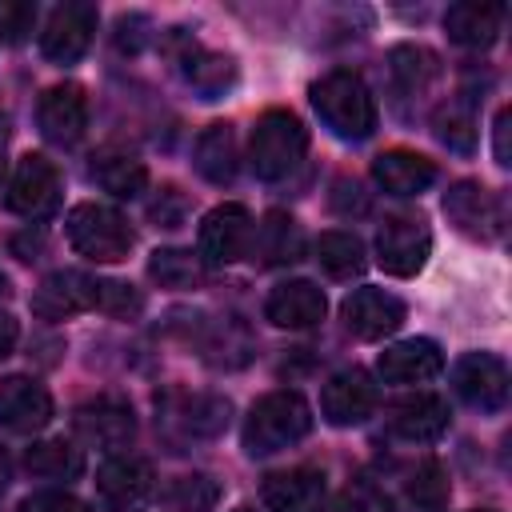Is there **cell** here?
<instances>
[{
	"label": "cell",
	"mask_w": 512,
	"mask_h": 512,
	"mask_svg": "<svg viewBox=\"0 0 512 512\" xmlns=\"http://www.w3.org/2000/svg\"><path fill=\"white\" fill-rule=\"evenodd\" d=\"M444 216L472 240H492L500 232V204L476 180H456L444 192Z\"/></svg>",
	"instance_id": "obj_16"
},
{
	"label": "cell",
	"mask_w": 512,
	"mask_h": 512,
	"mask_svg": "<svg viewBox=\"0 0 512 512\" xmlns=\"http://www.w3.org/2000/svg\"><path fill=\"white\" fill-rule=\"evenodd\" d=\"M4 204L8 212L24 216V220H48L60 208V176L52 168V160L28 152L20 156L8 188H4Z\"/></svg>",
	"instance_id": "obj_5"
},
{
	"label": "cell",
	"mask_w": 512,
	"mask_h": 512,
	"mask_svg": "<svg viewBox=\"0 0 512 512\" xmlns=\"http://www.w3.org/2000/svg\"><path fill=\"white\" fill-rule=\"evenodd\" d=\"M4 292H8V276L0 272V296H4Z\"/></svg>",
	"instance_id": "obj_45"
},
{
	"label": "cell",
	"mask_w": 512,
	"mask_h": 512,
	"mask_svg": "<svg viewBox=\"0 0 512 512\" xmlns=\"http://www.w3.org/2000/svg\"><path fill=\"white\" fill-rule=\"evenodd\" d=\"M88 308H96V276H88L80 268H56L32 292V312L40 320H64V316H76Z\"/></svg>",
	"instance_id": "obj_12"
},
{
	"label": "cell",
	"mask_w": 512,
	"mask_h": 512,
	"mask_svg": "<svg viewBox=\"0 0 512 512\" xmlns=\"http://www.w3.org/2000/svg\"><path fill=\"white\" fill-rule=\"evenodd\" d=\"M252 248L264 264H296L304 256V232L288 212H268L260 228H252Z\"/></svg>",
	"instance_id": "obj_24"
},
{
	"label": "cell",
	"mask_w": 512,
	"mask_h": 512,
	"mask_svg": "<svg viewBox=\"0 0 512 512\" xmlns=\"http://www.w3.org/2000/svg\"><path fill=\"white\" fill-rule=\"evenodd\" d=\"M496 160L508 164V112L496 116Z\"/></svg>",
	"instance_id": "obj_42"
},
{
	"label": "cell",
	"mask_w": 512,
	"mask_h": 512,
	"mask_svg": "<svg viewBox=\"0 0 512 512\" xmlns=\"http://www.w3.org/2000/svg\"><path fill=\"white\" fill-rule=\"evenodd\" d=\"M168 508L172 512H212L216 500H220V488L212 476L196 472V476H180L172 488H168Z\"/></svg>",
	"instance_id": "obj_33"
},
{
	"label": "cell",
	"mask_w": 512,
	"mask_h": 512,
	"mask_svg": "<svg viewBox=\"0 0 512 512\" xmlns=\"http://www.w3.org/2000/svg\"><path fill=\"white\" fill-rule=\"evenodd\" d=\"M172 416L192 436H216L228 424V400H220V396H188V400H180V408Z\"/></svg>",
	"instance_id": "obj_31"
},
{
	"label": "cell",
	"mask_w": 512,
	"mask_h": 512,
	"mask_svg": "<svg viewBox=\"0 0 512 512\" xmlns=\"http://www.w3.org/2000/svg\"><path fill=\"white\" fill-rule=\"evenodd\" d=\"M252 216L244 204H220L200 220V260L204 264H232L252 248Z\"/></svg>",
	"instance_id": "obj_8"
},
{
	"label": "cell",
	"mask_w": 512,
	"mask_h": 512,
	"mask_svg": "<svg viewBox=\"0 0 512 512\" xmlns=\"http://www.w3.org/2000/svg\"><path fill=\"white\" fill-rule=\"evenodd\" d=\"M8 488V456H4V448H0V492Z\"/></svg>",
	"instance_id": "obj_44"
},
{
	"label": "cell",
	"mask_w": 512,
	"mask_h": 512,
	"mask_svg": "<svg viewBox=\"0 0 512 512\" xmlns=\"http://www.w3.org/2000/svg\"><path fill=\"white\" fill-rule=\"evenodd\" d=\"M372 408H376V384H372V376H368L364 368H344V372H336V376L324 384V392H320V412H324V420L336 424V428H348V424L368 420Z\"/></svg>",
	"instance_id": "obj_15"
},
{
	"label": "cell",
	"mask_w": 512,
	"mask_h": 512,
	"mask_svg": "<svg viewBox=\"0 0 512 512\" xmlns=\"http://www.w3.org/2000/svg\"><path fill=\"white\" fill-rule=\"evenodd\" d=\"M236 168H240V152H236L232 124H208L196 140V172L212 184H228Z\"/></svg>",
	"instance_id": "obj_25"
},
{
	"label": "cell",
	"mask_w": 512,
	"mask_h": 512,
	"mask_svg": "<svg viewBox=\"0 0 512 512\" xmlns=\"http://www.w3.org/2000/svg\"><path fill=\"white\" fill-rule=\"evenodd\" d=\"M4 148H8V132H4V120H0V180H4V168H8V160H4L8 152Z\"/></svg>",
	"instance_id": "obj_43"
},
{
	"label": "cell",
	"mask_w": 512,
	"mask_h": 512,
	"mask_svg": "<svg viewBox=\"0 0 512 512\" xmlns=\"http://www.w3.org/2000/svg\"><path fill=\"white\" fill-rule=\"evenodd\" d=\"M432 252V232L420 216H392L376 232V264L388 276H416Z\"/></svg>",
	"instance_id": "obj_7"
},
{
	"label": "cell",
	"mask_w": 512,
	"mask_h": 512,
	"mask_svg": "<svg viewBox=\"0 0 512 512\" xmlns=\"http://www.w3.org/2000/svg\"><path fill=\"white\" fill-rule=\"evenodd\" d=\"M16 512H92V508L72 492H32L28 500H20Z\"/></svg>",
	"instance_id": "obj_39"
},
{
	"label": "cell",
	"mask_w": 512,
	"mask_h": 512,
	"mask_svg": "<svg viewBox=\"0 0 512 512\" xmlns=\"http://www.w3.org/2000/svg\"><path fill=\"white\" fill-rule=\"evenodd\" d=\"M500 24H504V8L500 4H488V0H460V4H452L444 12L448 40H456L464 48H488V44H496Z\"/></svg>",
	"instance_id": "obj_23"
},
{
	"label": "cell",
	"mask_w": 512,
	"mask_h": 512,
	"mask_svg": "<svg viewBox=\"0 0 512 512\" xmlns=\"http://www.w3.org/2000/svg\"><path fill=\"white\" fill-rule=\"evenodd\" d=\"M452 412H448V400L444 396H432V392H416V396H404L388 408V432L396 440H408V444H428L436 440L444 428H448Z\"/></svg>",
	"instance_id": "obj_19"
},
{
	"label": "cell",
	"mask_w": 512,
	"mask_h": 512,
	"mask_svg": "<svg viewBox=\"0 0 512 512\" xmlns=\"http://www.w3.org/2000/svg\"><path fill=\"white\" fill-rule=\"evenodd\" d=\"M480 512H488V508H480Z\"/></svg>",
	"instance_id": "obj_47"
},
{
	"label": "cell",
	"mask_w": 512,
	"mask_h": 512,
	"mask_svg": "<svg viewBox=\"0 0 512 512\" xmlns=\"http://www.w3.org/2000/svg\"><path fill=\"white\" fill-rule=\"evenodd\" d=\"M72 428L84 444H96V448H124L132 436H136V416L124 400L116 396H96L88 404H80L72 412Z\"/></svg>",
	"instance_id": "obj_14"
},
{
	"label": "cell",
	"mask_w": 512,
	"mask_h": 512,
	"mask_svg": "<svg viewBox=\"0 0 512 512\" xmlns=\"http://www.w3.org/2000/svg\"><path fill=\"white\" fill-rule=\"evenodd\" d=\"M324 292L312 284V280H288V284H276L264 300V316L276 324V328H312L324 320Z\"/></svg>",
	"instance_id": "obj_21"
},
{
	"label": "cell",
	"mask_w": 512,
	"mask_h": 512,
	"mask_svg": "<svg viewBox=\"0 0 512 512\" xmlns=\"http://www.w3.org/2000/svg\"><path fill=\"white\" fill-rule=\"evenodd\" d=\"M92 180H96L104 192H112V196H120V200H132V196L144 192L148 168H144V160H136V156H128V152H100V156L92 160Z\"/></svg>",
	"instance_id": "obj_26"
},
{
	"label": "cell",
	"mask_w": 512,
	"mask_h": 512,
	"mask_svg": "<svg viewBox=\"0 0 512 512\" xmlns=\"http://www.w3.org/2000/svg\"><path fill=\"white\" fill-rule=\"evenodd\" d=\"M24 468L44 480H72L84 472V452L68 440H44L24 452Z\"/></svg>",
	"instance_id": "obj_27"
},
{
	"label": "cell",
	"mask_w": 512,
	"mask_h": 512,
	"mask_svg": "<svg viewBox=\"0 0 512 512\" xmlns=\"http://www.w3.org/2000/svg\"><path fill=\"white\" fill-rule=\"evenodd\" d=\"M16 336H20V324H16V316H8V312H0V360L16 348Z\"/></svg>",
	"instance_id": "obj_41"
},
{
	"label": "cell",
	"mask_w": 512,
	"mask_h": 512,
	"mask_svg": "<svg viewBox=\"0 0 512 512\" xmlns=\"http://www.w3.org/2000/svg\"><path fill=\"white\" fill-rule=\"evenodd\" d=\"M376 368L388 384H420V380H432V376L444 372V352H440L436 340L412 336V340H400V344L384 348Z\"/></svg>",
	"instance_id": "obj_20"
},
{
	"label": "cell",
	"mask_w": 512,
	"mask_h": 512,
	"mask_svg": "<svg viewBox=\"0 0 512 512\" xmlns=\"http://www.w3.org/2000/svg\"><path fill=\"white\" fill-rule=\"evenodd\" d=\"M452 388L464 404L480 412H496L508 400V368L492 352H468L452 364Z\"/></svg>",
	"instance_id": "obj_9"
},
{
	"label": "cell",
	"mask_w": 512,
	"mask_h": 512,
	"mask_svg": "<svg viewBox=\"0 0 512 512\" xmlns=\"http://www.w3.org/2000/svg\"><path fill=\"white\" fill-rule=\"evenodd\" d=\"M68 244L96 260V264H116L132 252L136 244V232L128 228V220L112 208V204H96V200H84L68 212Z\"/></svg>",
	"instance_id": "obj_4"
},
{
	"label": "cell",
	"mask_w": 512,
	"mask_h": 512,
	"mask_svg": "<svg viewBox=\"0 0 512 512\" xmlns=\"http://www.w3.org/2000/svg\"><path fill=\"white\" fill-rule=\"evenodd\" d=\"M148 216L160 220V228H176L184 216V196L176 188H160V196L148 204Z\"/></svg>",
	"instance_id": "obj_40"
},
{
	"label": "cell",
	"mask_w": 512,
	"mask_h": 512,
	"mask_svg": "<svg viewBox=\"0 0 512 512\" xmlns=\"http://www.w3.org/2000/svg\"><path fill=\"white\" fill-rule=\"evenodd\" d=\"M308 152V128L284 112V108H272L256 120L252 128V140H248V164L260 180H280L288 176Z\"/></svg>",
	"instance_id": "obj_3"
},
{
	"label": "cell",
	"mask_w": 512,
	"mask_h": 512,
	"mask_svg": "<svg viewBox=\"0 0 512 512\" xmlns=\"http://www.w3.org/2000/svg\"><path fill=\"white\" fill-rule=\"evenodd\" d=\"M260 496H264V504L272 512H324L328 480L316 468H288V472L264 476Z\"/></svg>",
	"instance_id": "obj_18"
},
{
	"label": "cell",
	"mask_w": 512,
	"mask_h": 512,
	"mask_svg": "<svg viewBox=\"0 0 512 512\" xmlns=\"http://www.w3.org/2000/svg\"><path fill=\"white\" fill-rule=\"evenodd\" d=\"M336 512H392V500H388L384 488H376L368 480H356V484H348L340 492Z\"/></svg>",
	"instance_id": "obj_37"
},
{
	"label": "cell",
	"mask_w": 512,
	"mask_h": 512,
	"mask_svg": "<svg viewBox=\"0 0 512 512\" xmlns=\"http://www.w3.org/2000/svg\"><path fill=\"white\" fill-rule=\"evenodd\" d=\"M432 124H436V136H440L448 148H456V152H472V144H476V120H472V112H468L464 104H448V108H440Z\"/></svg>",
	"instance_id": "obj_35"
},
{
	"label": "cell",
	"mask_w": 512,
	"mask_h": 512,
	"mask_svg": "<svg viewBox=\"0 0 512 512\" xmlns=\"http://www.w3.org/2000/svg\"><path fill=\"white\" fill-rule=\"evenodd\" d=\"M96 308L108 316H136L144 308V296L124 280H96Z\"/></svg>",
	"instance_id": "obj_36"
},
{
	"label": "cell",
	"mask_w": 512,
	"mask_h": 512,
	"mask_svg": "<svg viewBox=\"0 0 512 512\" xmlns=\"http://www.w3.org/2000/svg\"><path fill=\"white\" fill-rule=\"evenodd\" d=\"M372 176L384 192L392 196H420L432 180H436V164L420 152H408V148H388L372 160Z\"/></svg>",
	"instance_id": "obj_22"
},
{
	"label": "cell",
	"mask_w": 512,
	"mask_h": 512,
	"mask_svg": "<svg viewBox=\"0 0 512 512\" xmlns=\"http://www.w3.org/2000/svg\"><path fill=\"white\" fill-rule=\"evenodd\" d=\"M316 260L332 280H348L364 272V244L352 232H324L316 240Z\"/></svg>",
	"instance_id": "obj_28"
},
{
	"label": "cell",
	"mask_w": 512,
	"mask_h": 512,
	"mask_svg": "<svg viewBox=\"0 0 512 512\" xmlns=\"http://www.w3.org/2000/svg\"><path fill=\"white\" fill-rule=\"evenodd\" d=\"M92 32H96V8L92 4H80V0L60 4L48 16L44 32H40V52L52 64H72V60H80L88 52Z\"/></svg>",
	"instance_id": "obj_10"
},
{
	"label": "cell",
	"mask_w": 512,
	"mask_h": 512,
	"mask_svg": "<svg viewBox=\"0 0 512 512\" xmlns=\"http://www.w3.org/2000/svg\"><path fill=\"white\" fill-rule=\"evenodd\" d=\"M312 428V408L300 392L280 388L252 404L244 420V452L248 456H272L296 440H304Z\"/></svg>",
	"instance_id": "obj_1"
},
{
	"label": "cell",
	"mask_w": 512,
	"mask_h": 512,
	"mask_svg": "<svg viewBox=\"0 0 512 512\" xmlns=\"http://www.w3.org/2000/svg\"><path fill=\"white\" fill-rule=\"evenodd\" d=\"M52 420V396L32 376H8L0 380V428L8 432H40Z\"/></svg>",
	"instance_id": "obj_17"
},
{
	"label": "cell",
	"mask_w": 512,
	"mask_h": 512,
	"mask_svg": "<svg viewBox=\"0 0 512 512\" xmlns=\"http://www.w3.org/2000/svg\"><path fill=\"white\" fill-rule=\"evenodd\" d=\"M392 72H396V80H400L408 92H420L440 68H436V56H432L428 48L400 44V48H392Z\"/></svg>",
	"instance_id": "obj_34"
},
{
	"label": "cell",
	"mask_w": 512,
	"mask_h": 512,
	"mask_svg": "<svg viewBox=\"0 0 512 512\" xmlns=\"http://www.w3.org/2000/svg\"><path fill=\"white\" fill-rule=\"evenodd\" d=\"M236 512H252V508H236Z\"/></svg>",
	"instance_id": "obj_46"
},
{
	"label": "cell",
	"mask_w": 512,
	"mask_h": 512,
	"mask_svg": "<svg viewBox=\"0 0 512 512\" xmlns=\"http://www.w3.org/2000/svg\"><path fill=\"white\" fill-rule=\"evenodd\" d=\"M36 24V8L24 0H0V40L20 44Z\"/></svg>",
	"instance_id": "obj_38"
},
{
	"label": "cell",
	"mask_w": 512,
	"mask_h": 512,
	"mask_svg": "<svg viewBox=\"0 0 512 512\" xmlns=\"http://www.w3.org/2000/svg\"><path fill=\"white\" fill-rule=\"evenodd\" d=\"M148 276H152L160 288H196L200 276H204V268H200V260H196L192 252H184V248H160V252H152V260H148Z\"/></svg>",
	"instance_id": "obj_30"
},
{
	"label": "cell",
	"mask_w": 512,
	"mask_h": 512,
	"mask_svg": "<svg viewBox=\"0 0 512 512\" xmlns=\"http://www.w3.org/2000/svg\"><path fill=\"white\" fill-rule=\"evenodd\" d=\"M36 120H40L44 140H52V144H60V148H72V144L84 136V128H88V100H84V88L72 84V80L44 88L40 108H36Z\"/></svg>",
	"instance_id": "obj_11"
},
{
	"label": "cell",
	"mask_w": 512,
	"mask_h": 512,
	"mask_svg": "<svg viewBox=\"0 0 512 512\" xmlns=\"http://www.w3.org/2000/svg\"><path fill=\"white\" fill-rule=\"evenodd\" d=\"M96 492L108 512H144L156 496V476L140 456H112L96 472Z\"/></svg>",
	"instance_id": "obj_6"
},
{
	"label": "cell",
	"mask_w": 512,
	"mask_h": 512,
	"mask_svg": "<svg viewBox=\"0 0 512 512\" xmlns=\"http://www.w3.org/2000/svg\"><path fill=\"white\" fill-rule=\"evenodd\" d=\"M448 476H444V468H440V460H424L416 472H412V480H408V500L420 508V512H440L444 504H448Z\"/></svg>",
	"instance_id": "obj_32"
},
{
	"label": "cell",
	"mask_w": 512,
	"mask_h": 512,
	"mask_svg": "<svg viewBox=\"0 0 512 512\" xmlns=\"http://www.w3.org/2000/svg\"><path fill=\"white\" fill-rule=\"evenodd\" d=\"M344 328L360 340H384L404 324V300L384 292V288H356L340 304Z\"/></svg>",
	"instance_id": "obj_13"
},
{
	"label": "cell",
	"mask_w": 512,
	"mask_h": 512,
	"mask_svg": "<svg viewBox=\"0 0 512 512\" xmlns=\"http://www.w3.org/2000/svg\"><path fill=\"white\" fill-rule=\"evenodd\" d=\"M184 76L196 92H204V100H216L232 80H236V64L228 56H216V52H204V48H192L184 56Z\"/></svg>",
	"instance_id": "obj_29"
},
{
	"label": "cell",
	"mask_w": 512,
	"mask_h": 512,
	"mask_svg": "<svg viewBox=\"0 0 512 512\" xmlns=\"http://www.w3.org/2000/svg\"><path fill=\"white\" fill-rule=\"evenodd\" d=\"M316 116L340 140H368L376 132V100L356 72H328L312 84Z\"/></svg>",
	"instance_id": "obj_2"
}]
</instances>
